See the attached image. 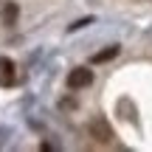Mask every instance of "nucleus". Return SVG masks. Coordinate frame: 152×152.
I'll list each match as a JSON object with an SVG mask.
<instances>
[{"label": "nucleus", "instance_id": "nucleus-1", "mask_svg": "<svg viewBox=\"0 0 152 152\" xmlns=\"http://www.w3.org/2000/svg\"><path fill=\"white\" fill-rule=\"evenodd\" d=\"M90 85H93V71H87V68H73L68 73V87L71 90H82V87H90Z\"/></svg>", "mask_w": 152, "mask_h": 152}, {"label": "nucleus", "instance_id": "nucleus-2", "mask_svg": "<svg viewBox=\"0 0 152 152\" xmlns=\"http://www.w3.org/2000/svg\"><path fill=\"white\" fill-rule=\"evenodd\" d=\"M17 82V65L9 59V56H0V85L11 87Z\"/></svg>", "mask_w": 152, "mask_h": 152}, {"label": "nucleus", "instance_id": "nucleus-3", "mask_svg": "<svg viewBox=\"0 0 152 152\" xmlns=\"http://www.w3.org/2000/svg\"><path fill=\"white\" fill-rule=\"evenodd\" d=\"M90 132L99 138V141H110V138H113V132H110L107 127H104V121H102V118H96V121L90 124Z\"/></svg>", "mask_w": 152, "mask_h": 152}, {"label": "nucleus", "instance_id": "nucleus-4", "mask_svg": "<svg viewBox=\"0 0 152 152\" xmlns=\"http://www.w3.org/2000/svg\"><path fill=\"white\" fill-rule=\"evenodd\" d=\"M118 45H107V48L104 51H99L96 56H93V62H110V59H115V56H118Z\"/></svg>", "mask_w": 152, "mask_h": 152}, {"label": "nucleus", "instance_id": "nucleus-5", "mask_svg": "<svg viewBox=\"0 0 152 152\" xmlns=\"http://www.w3.org/2000/svg\"><path fill=\"white\" fill-rule=\"evenodd\" d=\"M17 14H20L17 3H6V9H3V23H6V26H14V23H17Z\"/></svg>", "mask_w": 152, "mask_h": 152}]
</instances>
